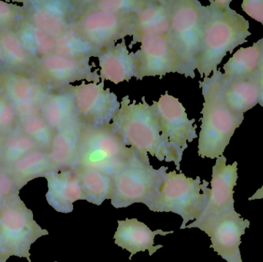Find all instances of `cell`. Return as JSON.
Here are the masks:
<instances>
[{"label": "cell", "instance_id": "cell-1", "mask_svg": "<svg viewBox=\"0 0 263 262\" xmlns=\"http://www.w3.org/2000/svg\"><path fill=\"white\" fill-rule=\"evenodd\" d=\"M231 0L210 1L196 70L207 78L218 70L228 52L247 42L250 22L230 7Z\"/></svg>", "mask_w": 263, "mask_h": 262}, {"label": "cell", "instance_id": "cell-2", "mask_svg": "<svg viewBox=\"0 0 263 262\" xmlns=\"http://www.w3.org/2000/svg\"><path fill=\"white\" fill-rule=\"evenodd\" d=\"M204 103L198 143L201 158L215 159L223 155L236 129L244 120V115L230 110L224 96L222 73L219 70L199 81Z\"/></svg>", "mask_w": 263, "mask_h": 262}, {"label": "cell", "instance_id": "cell-3", "mask_svg": "<svg viewBox=\"0 0 263 262\" xmlns=\"http://www.w3.org/2000/svg\"><path fill=\"white\" fill-rule=\"evenodd\" d=\"M111 126L124 144L141 156L150 155L159 161L175 163L180 170L181 164L163 141L156 115L145 98L137 103L129 95L123 97Z\"/></svg>", "mask_w": 263, "mask_h": 262}, {"label": "cell", "instance_id": "cell-4", "mask_svg": "<svg viewBox=\"0 0 263 262\" xmlns=\"http://www.w3.org/2000/svg\"><path fill=\"white\" fill-rule=\"evenodd\" d=\"M167 2L170 12L168 35L179 59V74L195 78L206 19L207 6L196 0Z\"/></svg>", "mask_w": 263, "mask_h": 262}, {"label": "cell", "instance_id": "cell-5", "mask_svg": "<svg viewBox=\"0 0 263 262\" xmlns=\"http://www.w3.org/2000/svg\"><path fill=\"white\" fill-rule=\"evenodd\" d=\"M49 235L34 219L33 212L21 199L18 192L0 206V262L10 257L31 261L30 249L41 237Z\"/></svg>", "mask_w": 263, "mask_h": 262}, {"label": "cell", "instance_id": "cell-6", "mask_svg": "<svg viewBox=\"0 0 263 262\" xmlns=\"http://www.w3.org/2000/svg\"><path fill=\"white\" fill-rule=\"evenodd\" d=\"M136 154L132 148L124 144L111 124L97 127L82 126L77 167L112 176Z\"/></svg>", "mask_w": 263, "mask_h": 262}, {"label": "cell", "instance_id": "cell-7", "mask_svg": "<svg viewBox=\"0 0 263 262\" xmlns=\"http://www.w3.org/2000/svg\"><path fill=\"white\" fill-rule=\"evenodd\" d=\"M208 182L200 177L193 179L176 171L166 172L159 192L148 208L153 212H173L180 215L182 223L180 229H185L187 223L200 217L209 200Z\"/></svg>", "mask_w": 263, "mask_h": 262}, {"label": "cell", "instance_id": "cell-8", "mask_svg": "<svg viewBox=\"0 0 263 262\" xmlns=\"http://www.w3.org/2000/svg\"><path fill=\"white\" fill-rule=\"evenodd\" d=\"M168 167L154 169L149 158L136 153L112 175L114 194L111 204L116 209L127 208L136 203L149 207L159 192Z\"/></svg>", "mask_w": 263, "mask_h": 262}, {"label": "cell", "instance_id": "cell-9", "mask_svg": "<svg viewBox=\"0 0 263 262\" xmlns=\"http://www.w3.org/2000/svg\"><path fill=\"white\" fill-rule=\"evenodd\" d=\"M136 14L92 12L69 18V29L92 49L96 56L120 40L131 36Z\"/></svg>", "mask_w": 263, "mask_h": 262}, {"label": "cell", "instance_id": "cell-10", "mask_svg": "<svg viewBox=\"0 0 263 262\" xmlns=\"http://www.w3.org/2000/svg\"><path fill=\"white\" fill-rule=\"evenodd\" d=\"M90 58H75L50 54L35 60L32 77L49 92L62 90L80 81L100 83L99 69L93 70Z\"/></svg>", "mask_w": 263, "mask_h": 262}, {"label": "cell", "instance_id": "cell-11", "mask_svg": "<svg viewBox=\"0 0 263 262\" xmlns=\"http://www.w3.org/2000/svg\"><path fill=\"white\" fill-rule=\"evenodd\" d=\"M151 106L163 141L181 164L189 143L198 137L196 119H190L182 103L167 92Z\"/></svg>", "mask_w": 263, "mask_h": 262}, {"label": "cell", "instance_id": "cell-12", "mask_svg": "<svg viewBox=\"0 0 263 262\" xmlns=\"http://www.w3.org/2000/svg\"><path fill=\"white\" fill-rule=\"evenodd\" d=\"M104 86V82H100L70 85L66 88L72 94L82 126H109L118 112L120 103L117 95Z\"/></svg>", "mask_w": 263, "mask_h": 262}, {"label": "cell", "instance_id": "cell-13", "mask_svg": "<svg viewBox=\"0 0 263 262\" xmlns=\"http://www.w3.org/2000/svg\"><path fill=\"white\" fill-rule=\"evenodd\" d=\"M237 162L227 165L224 155L216 158L213 167L211 188L209 190V200L203 212L198 219L185 229L197 228L204 232L216 220L235 210L234 188L237 184Z\"/></svg>", "mask_w": 263, "mask_h": 262}, {"label": "cell", "instance_id": "cell-14", "mask_svg": "<svg viewBox=\"0 0 263 262\" xmlns=\"http://www.w3.org/2000/svg\"><path fill=\"white\" fill-rule=\"evenodd\" d=\"M139 43L140 49L134 52L136 79L179 74V59L168 35L145 37Z\"/></svg>", "mask_w": 263, "mask_h": 262}, {"label": "cell", "instance_id": "cell-15", "mask_svg": "<svg viewBox=\"0 0 263 262\" xmlns=\"http://www.w3.org/2000/svg\"><path fill=\"white\" fill-rule=\"evenodd\" d=\"M49 92L32 75L24 72H6L3 93L15 107L20 121L40 113Z\"/></svg>", "mask_w": 263, "mask_h": 262}, {"label": "cell", "instance_id": "cell-16", "mask_svg": "<svg viewBox=\"0 0 263 262\" xmlns=\"http://www.w3.org/2000/svg\"><path fill=\"white\" fill-rule=\"evenodd\" d=\"M250 221L240 214L232 211L216 220L204 232L211 240L210 248L227 262H242L241 257V237L250 228Z\"/></svg>", "mask_w": 263, "mask_h": 262}, {"label": "cell", "instance_id": "cell-17", "mask_svg": "<svg viewBox=\"0 0 263 262\" xmlns=\"http://www.w3.org/2000/svg\"><path fill=\"white\" fill-rule=\"evenodd\" d=\"M48 183L46 200L57 212L68 214L73 211V204L85 200L80 178L74 170L52 172L46 177Z\"/></svg>", "mask_w": 263, "mask_h": 262}, {"label": "cell", "instance_id": "cell-18", "mask_svg": "<svg viewBox=\"0 0 263 262\" xmlns=\"http://www.w3.org/2000/svg\"><path fill=\"white\" fill-rule=\"evenodd\" d=\"M173 231L165 232L162 229L152 231L146 225L138 221L136 218H126L118 220V228L114 234L115 244L123 249L130 252L132 257L139 252L148 250L150 256H153L159 249L163 246L159 245L154 246V239L156 235H165L173 234Z\"/></svg>", "mask_w": 263, "mask_h": 262}, {"label": "cell", "instance_id": "cell-19", "mask_svg": "<svg viewBox=\"0 0 263 262\" xmlns=\"http://www.w3.org/2000/svg\"><path fill=\"white\" fill-rule=\"evenodd\" d=\"M97 58L101 82L109 81L118 85L129 82L135 77L134 52H129L126 40L103 51Z\"/></svg>", "mask_w": 263, "mask_h": 262}, {"label": "cell", "instance_id": "cell-20", "mask_svg": "<svg viewBox=\"0 0 263 262\" xmlns=\"http://www.w3.org/2000/svg\"><path fill=\"white\" fill-rule=\"evenodd\" d=\"M170 12L167 1H148L136 15L132 29V46L153 35H166L170 32Z\"/></svg>", "mask_w": 263, "mask_h": 262}, {"label": "cell", "instance_id": "cell-21", "mask_svg": "<svg viewBox=\"0 0 263 262\" xmlns=\"http://www.w3.org/2000/svg\"><path fill=\"white\" fill-rule=\"evenodd\" d=\"M223 83L226 103L232 112L244 115L258 104L262 89L259 71L243 78L223 79Z\"/></svg>", "mask_w": 263, "mask_h": 262}, {"label": "cell", "instance_id": "cell-22", "mask_svg": "<svg viewBox=\"0 0 263 262\" xmlns=\"http://www.w3.org/2000/svg\"><path fill=\"white\" fill-rule=\"evenodd\" d=\"M40 114L55 132L80 123L72 94L66 88L48 93Z\"/></svg>", "mask_w": 263, "mask_h": 262}, {"label": "cell", "instance_id": "cell-23", "mask_svg": "<svg viewBox=\"0 0 263 262\" xmlns=\"http://www.w3.org/2000/svg\"><path fill=\"white\" fill-rule=\"evenodd\" d=\"M81 127L78 123L55 132L48 152L53 172L73 170L77 167Z\"/></svg>", "mask_w": 263, "mask_h": 262}, {"label": "cell", "instance_id": "cell-24", "mask_svg": "<svg viewBox=\"0 0 263 262\" xmlns=\"http://www.w3.org/2000/svg\"><path fill=\"white\" fill-rule=\"evenodd\" d=\"M5 170L10 175L18 191L29 182L41 177L46 178L53 172L49 154L39 149L29 152Z\"/></svg>", "mask_w": 263, "mask_h": 262}, {"label": "cell", "instance_id": "cell-25", "mask_svg": "<svg viewBox=\"0 0 263 262\" xmlns=\"http://www.w3.org/2000/svg\"><path fill=\"white\" fill-rule=\"evenodd\" d=\"M263 52V38L250 47L241 48L224 65L225 81L248 76L259 69Z\"/></svg>", "mask_w": 263, "mask_h": 262}, {"label": "cell", "instance_id": "cell-26", "mask_svg": "<svg viewBox=\"0 0 263 262\" xmlns=\"http://www.w3.org/2000/svg\"><path fill=\"white\" fill-rule=\"evenodd\" d=\"M73 170L80 178L86 201L99 206L106 200L112 199L114 194L112 176L86 168L76 167Z\"/></svg>", "mask_w": 263, "mask_h": 262}, {"label": "cell", "instance_id": "cell-27", "mask_svg": "<svg viewBox=\"0 0 263 262\" xmlns=\"http://www.w3.org/2000/svg\"><path fill=\"white\" fill-rule=\"evenodd\" d=\"M4 63L11 72H24L32 70L35 58L29 53L21 37L15 32H0Z\"/></svg>", "mask_w": 263, "mask_h": 262}, {"label": "cell", "instance_id": "cell-28", "mask_svg": "<svg viewBox=\"0 0 263 262\" xmlns=\"http://www.w3.org/2000/svg\"><path fill=\"white\" fill-rule=\"evenodd\" d=\"M148 3L146 0H80L69 2V18L80 14L92 12L137 14Z\"/></svg>", "mask_w": 263, "mask_h": 262}, {"label": "cell", "instance_id": "cell-29", "mask_svg": "<svg viewBox=\"0 0 263 262\" xmlns=\"http://www.w3.org/2000/svg\"><path fill=\"white\" fill-rule=\"evenodd\" d=\"M33 26L55 38L66 33L69 30V2L39 9L34 14Z\"/></svg>", "mask_w": 263, "mask_h": 262}, {"label": "cell", "instance_id": "cell-30", "mask_svg": "<svg viewBox=\"0 0 263 262\" xmlns=\"http://www.w3.org/2000/svg\"><path fill=\"white\" fill-rule=\"evenodd\" d=\"M38 149L30 137L22 132L21 129H17L5 140L0 155V168L8 169L29 152Z\"/></svg>", "mask_w": 263, "mask_h": 262}, {"label": "cell", "instance_id": "cell-31", "mask_svg": "<svg viewBox=\"0 0 263 262\" xmlns=\"http://www.w3.org/2000/svg\"><path fill=\"white\" fill-rule=\"evenodd\" d=\"M20 129L33 140L39 149L49 152L55 132L51 129L41 114L30 115L21 120Z\"/></svg>", "mask_w": 263, "mask_h": 262}, {"label": "cell", "instance_id": "cell-32", "mask_svg": "<svg viewBox=\"0 0 263 262\" xmlns=\"http://www.w3.org/2000/svg\"><path fill=\"white\" fill-rule=\"evenodd\" d=\"M26 15L23 6L0 1V32L20 30L26 23Z\"/></svg>", "mask_w": 263, "mask_h": 262}, {"label": "cell", "instance_id": "cell-33", "mask_svg": "<svg viewBox=\"0 0 263 262\" xmlns=\"http://www.w3.org/2000/svg\"><path fill=\"white\" fill-rule=\"evenodd\" d=\"M20 123L15 107L3 92L0 95V134L7 137L18 129Z\"/></svg>", "mask_w": 263, "mask_h": 262}, {"label": "cell", "instance_id": "cell-34", "mask_svg": "<svg viewBox=\"0 0 263 262\" xmlns=\"http://www.w3.org/2000/svg\"><path fill=\"white\" fill-rule=\"evenodd\" d=\"M18 192L10 175L5 169L0 168V206L6 198Z\"/></svg>", "mask_w": 263, "mask_h": 262}, {"label": "cell", "instance_id": "cell-35", "mask_svg": "<svg viewBox=\"0 0 263 262\" xmlns=\"http://www.w3.org/2000/svg\"><path fill=\"white\" fill-rule=\"evenodd\" d=\"M242 9L249 16L263 26V0H244Z\"/></svg>", "mask_w": 263, "mask_h": 262}, {"label": "cell", "instance_id": "cell-36", "mask_svg": "<svg viewBox=\"0 0 263 262\" xmlns=\"http://www.w3.org/2000/svg\"><path fill=\"white\" fill-rule=\"evenodd\" d=\"M262 198H263V186H262V188H260V189H258V190L256 191V193H255L253 196L249 198L248 200L249 201H252V200H259L262 199Z\"/></svg>", "mask_w": 263, "mask_h": 262}, {"label": "cell", "instance_id": "cell-37", "mask_svg": "<svg viewBox=\"0 0 263 262\" xmlns=\"http://www.w3.org/2000/svg\"><path fill=\"white\" fill-rule=\"evenodd\" d=\"M6 73V71L3 70V69L0 68V95H1L3 92V86H4Z\"/></svg>", "mask_w": 263, "mask_h": 262}, {"label": "cell", "instance_id": "cell-38", "mask_svg": "<svg viewBox=\"0 0 263 262\" xmlns=\"http://www.w3.org/2000/svg\"><path fill=\"white\" fill-rule=\"evenodd\" d=\"M258 71H259V75H260L261 86H262V88H263V52L262 57H261L260 63H259Z\"/></svg>", "mask_w": 263, "mask_h": 262}, {"label": "cell", "instance_id": "cell-39", "mask_svg": "<svg viewBox=\"0 0 263 262\" xmlns=\"http://www.w3.org/2000/svg\"><path fill=\"white\" fill-rule=\"evenodd\" d=\"M6 137L3 136V135L0 134V155H1L2 151H3V146H4L5 140Z\"/></svg>", "mask_w": 263, "mask_h": 262}, {"label": "cell", "instance_id": "cell-40", "mask_svg": "<svg viewBox=\"0 0 263 262\" xmlns=\"http://www.w3.org/2000/svg\"><path fill=\"white\" fill-rule=\"evenodd\" d=\"M258 104L260 105L263 107V88L261 89L260 95H259V101Z\"/></svg>", "mask_w": 263, "mask_h": 262}, {"label": "cell", "instance_id": "cell-41", "mask_svg": "<svg viewBox=\"0 0 263 262\" xmlns=\"http://www.w3.org/2000/svg\"><path fill=\"white\" fill-rule=\"evenodd\" d=\"M0 63H4V57H3V48H2L1 42H0Z\"/></svg>", "mask_w": 263, "mask_h": 262}, {"label": "cell", "instance_id": "cell-42", "mask_svg": "<svg viewBox=\"0 0 263 262\" xmlns=\"http://www.w3.org/2000/svg\"><path fill=\"white\" fill-rule=\"evenodd\" d=\"M54 262H58V261H54Z\"/></svg>", "mask_w": 263, "mask_h": 262}]
</instances>
